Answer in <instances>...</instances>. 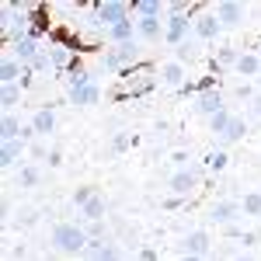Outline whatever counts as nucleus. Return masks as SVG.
Listing matches in <instances>:
<instances>
[{
  "label": "nucleus",
  "mask_w": 261,
  "mask_h": 261,
  "mask_svg": "<svg viewBox=\"0 0 261 261\" xmlns=\"http://www.w3.org/2000/svg\"><path fill=\"white\" fill-rule=\"evenodd\" d=\"M87 233H84V223L77 220H66V223H56L53 226V247L60 254H70V258H84L87 251Z\"/></svg>",
  "instance_id": "nucleus-1"
},
{
  "label": "nucleus",
  "mask_w": 261,
  "mask_h": 261,
  "mask_svg": "<svg viewBox=\"0 0 261 261\" xmlns=\"http://www.w3.org/2000/svg\"><path fill=\"white\" fill-rule=\"evenodd\" d=\"M157 81H161V70H157L153 63H140V66L125 70V73L119 77V84H122L119 98H140V94H146V91H153Z\"/></svg>",
  "instance_id": "nucleus-2"
},
{
  "label": "nucleus",
  "mask_w": 261,
  "mask_h": 261,
  "mask_svg": "<svg viewBox=\"0 0 261 261\" xmlns=\"http://www.w3.org/2000/svg\"><path fill=\"white\" fill-rule=\"evenodd\" d=\"M101 63H105V70L108 73H125V70H133V66H140V45L136 42H129V45H115V49H105V56H101Z\"/></svg>",
  "instance_id": "nucleus-3"
},
{
  "label": "nucleus",
  "mask_w": 261,
  "mask_h": 261,
  "mask_svg": "<svg viewBox=\"0 0 261 261\" xmlns=\"http://www.w3.org/2000/svg\"><path fill=\"white\" fill-rule=\"evenodd\" d=\"M133 18V4H125V0H101L94 4V21L101 24V32H108V28H115L122 21Z\"/></svg>",
  "instance_id": "nucleus-4"
},
{
  "label": "nucleus",
  "mask_w": 261,
  "mask_h": 261,
  "mask_svg": "<svg viewBox=\"0 0 261 261\" xmlns=\"http://www.w3.org/2000/svg\"><path fill=\"white\" fill-rule=\"evenodd\" d=\"M45 56H49V63H53V70H73V66H77V45L56 39V42L45 45Z\"/></svg>",
  "instance_id": "nucleus-5"
},
{
  "label": "nucleus",
  "mask_w": 261,
  "mask_h": 261,
  "mask_svg": "<svg viewBox=\"0 0 261 261\" xmlns=\"http://www.w3.org/2000/svg\"><path fill=\"white\" fill-rule=\"evenodd\" d=\"M188 35H195V32H192V18H164V42H167L171 49L185 45Z\"/></svg>",
  "instance_id": "nucleus-6"
},
{
  "label": "nucleus",
  "mask_w": 261,
  "mask_h": 261,
  "mask_svg": "<svg viewBox=\"0 0 261 261\" xmlns=\"http://www.w3.org/2000/svg\"><path fill=\"white\" fill-rule=\"evenodd\" d=\"M241 202L237 199H220L213 202V209H209V223H216V226H233V220L241 216Z\"/></svg>",
  "instance_id": "nucleus-7"
},
{
  "label": "nucleus",
  "mask_w": 261,
  "mask_h": 261,
  "mask_svg": "<svg viewBox=\"0 0 261 261\" xmlns=\"http://www.w3.org/2000/svg\"><path fill=\"white\" fill-rule=\"evenodd\" d=\"M7 53H11V56H14V60H18L21 66H24V70H28V66L39 60L45 49L39 45V39H32V35H28V39H18L14 45H11V49H7Z\"/></svg>",
  "instance_id": "nucleus-8"
},
{
  "label": "nucleus",
  "mask_w": 261,
  "mask_h": 261,
  "mask_svg": "<svg viewBox=\"0 0 261 261\" xmlns=\"http://www.w3.org/2000/svg\"><path fill=\"white\" fill-rule=\"evenodd\" d=\"M66 101H70L73 108H91V105L101 101V87L94 81L81 84V87H70V91H66Z\"/></svg>",
  "instance_id": "nucleus-9"
},
{
  "label": "nucleus",
  "mask_w": 261,
  "mask_h": 261,
  "mask_svg": "<svg viewBox=\"0 0 261 261\" xmlns=\"http://www.w3.org/2000/svg\"><path fill=\"white\" fill-rule=\"evenodd\" d=\"M192 32H195L202 42H216V35L223 32L216 11H205V14H199V18H192Z\"/></svg>",
  "instance_id": "nucleus-10"
},
{
  "label": "nucleus",
  "mask_w": 261,
  "mask_h": 261,
  "mask_svg": "<svg viewBox=\"0 0 261 261\" xmlns=\"http://www.w3.org/2000/svg\"><path fill=\"white\" fill-rule=\"evenodd\" d=\"M226 108V101H223V91L220 87H209V91H202L199 98H195V112L199 115H205V119H213L216 112H223Z\"/></svg>",
  "instance_id": "nucleus-11"
},
{
  "label": "nucleus",
  "mask_w": 261,
  "mask_h": 261,
  "mask_svg": "<svg viewBox=\"0 0 261 261\" xmlns=\"http://www.w3.org/2000/svg\"><path fill=\"white\" fill-rule=\"evenodd\" d=\"M167 185H171V195H181V199H188V195L195 192V185H199V171H192V167H188V171H174Z\"/></svg>",
  "instance_id": "nucleus-12"
},
{
  "label": "nucleus",
  "mask_w": 261,
  "mask_h": 261,
  "mask_svg": "<svg viewBox=\"0 0 261 261\" xmlns=\"http://www.w3.org/2000/svg\"><path fill=\"white\" fill-rule=\"evenodd\" d=\"M136 39H140V32H136V21H133V18L105 32V42H108L112 49H115V45H129V42H136Z\"/></svg>",
  "instance_id": "nucleus-13"
},
{
  "label": "nucleus",
  "mask_w": 261,
  "mask_h": 261,
  "mask_svg": "<svg viewBox=\"0 0 261 261\" xmlns=\"http://www.w3.org/2000/svg\"><path fill=\"white\" fill-rule=\"evenodd\" d=\"M213 11H216V18H220L223 28H237L244 21V4H237V0H220Z\"/></svg>",
  "instance_id": "nucleus-14"
},
{
  "label": "nucleus",
  "mask_w": 261,
  "mask_h": 261,
  "mask_svg": "<svg viewBox=\"0 0 261 261\" xmlns=\"http://www.w3.org/2000/svg\"><path fill=\"white\" fill-rule=\"evenodd\" d=\"M28 136H35L32 125L24 129L14 115H4V122H0V140H4V143H18V140H28Z\"/></svg>",
  "instance_id": "nucleus-15"
},
{
  "label": "nucleus",
  "mask_w": 261,
  "mask_h": 261,
  "mask_svg": "<svg viewBox=\"0 0 261 261\" xmlns=\"http://www.w3.org/2000/svg\"><path fill=\"white\" fill-rule=\"evenodd\" d=\"M181 247H185V254H195V258H205V251L213 247V241H209V233L205 230H192L185 241H181Z\"/></svg>",
  "instance_id": "nucleus-16"
},
{
  "label": "nucleus",
  "mask_w": 261,
  "mask_h": 261,
  "mask_svg": "<svg viewBox=\"0 0 261 261\" xmlns=\"http://www.w3.org/2000/svg\"><path fill=\"white\" fill-rule=\"evenodd\" d=\"M53 129H56V108L45 105V108L35 112V119H32V133H35V136H49Z\"/></svg>",
  "instance_id": "nucleus-17"
},
{
  "label": "nucleus",
  "mask_w": 261,
  "mask_h": 261,
  "mask_svg": "<svg viewBox=\"0 0 261 261\" xmlns=\"http://www.w3.org/2000/svg\"><path fill=\"white\" fill-rule=\"evenodd\" d=\"M161 84L164 87H185V63H178V60H167L161 66Z\"/></svg>",
  "instance_id": "nucleus-18"
},
{
  "label": "nucleus",
  "mask_w": 261,
  "mask_h": 261,
  "mask_svg": "<svg viewBox=\"0 0 261 261\" xmlns=\"http://www.w3.org/2000/svg\"><path fill=\"white\" fill-rule=\"evenodd\" d=\"M167 14V7L157 4V0H133V18L143 21V18H164Z\"/></svg>",
  "instance_id": "nucleus-19"
},
{
  "label": "nucleus",
  "mask_w": 261,
  "mask_h": 261,
  "mask_svg": "<svg viewBox=\"0 0 261 261\" xmlns=\"http://www.w3.org/2000/svg\"><path fill=\"white\" fill-rule=\"evenodd\" d=\"M237 73H241V77H247V81H258L261 56H258V53H241V60H237Z\"/></svg>",
  "instance_id": "nucleus-20"
},
{
  "label": "nucleus",
  "mask_w": 261,
  "mask_h": 261,
  "mask_svg": "<svg viewBox=\"0 0 261 261\" xmlns=\"http://www.w3.org/2000/svg\"><path fill=\"white\" fill-rule=\"evenodd\" d=\"M136 32H140L143 42H157V39H164V21L161 18H143V21H136Z\"/></svg>",
  "instance_id": "nucleus-21"
},
{
  "label": "nucleus",
  "mask_w": 261,
  "mask_h": 261,
  "mask_svg": "<svg viewBox=\"0 0 261 261\" xmlns=\"http://www.w3.org/2000/svg\"><path fill=\"white\" fill-rule=\"evenodd\" d=\"M21 77H24V66L7 53L4 63H0V81H4V84H21Z\"/></svg>",
  "instance_id": "nucleus-22"
},
{
  "label": "nucleus",
  "mask_w": 261,
  "mask_h": 261,
  "mask_svg": "<svg viewBox=\"0 0 261 261\" xmlns=\"http://www.w3.org/2000/svg\"><path fill=\"white\" fill-rule=\"evenodd\" d=\"M105 209H108V205H105V199H101V195H94V199L81 209L77 223H101V220H105Z\"/></svg>",
  "instance_id": "nucleus-23"
},
{
  "label": "nucleus",
  "mask_w": 261,
  "mask_h": 261,
  "mask_svg": "<svg viewBox=\"0 0 261 261\" xmlns=\"http://www.w3.org/2000/svg\"><path fill=\"white\" fill-rule=\"evenodd\" d=\"M21 157H24V140H18V143H4V150H0V164H4L7 171H11V167H18Z\"/></svg>",
  "instance_id": "nucleus-24"
},
{
  "label": "nucleus",
  "mask_w": 261,
  "mask_h": 261,
  "mask_svg": "<svg viewBox=\"0 0 261 261\" xmlns=\"http://www.w3.org/2000/svg\"><path fill=\"white\" fill-rule=\"evenodd\" d=\"M244 136H247V122H244L241 115H233V122H230V129H226V133L220 136V143H223V146H226V143H241Z\"/></svg>",
  "instance_id": "nucleus-25"
},
{
  "label": "nucleus",
  "mask_w": 261,
  "mask_h": 261,
  "mask_svg": "<svg viewBox=\"0 0 261 261\" xmlns=\"http://www.w3.org/2000/svg\"><path fill=\"white\" fill-rule=\"evenodd\" d=\"M18 101H21V87H18V84H4V91H0V105H4V115H11Z\"/></svg>",
  "instance_id": "nucleus-26"
},
{
  "label": "nucleus",
  "mask_w": 261,
  "mask_h": 261,
  "mask_svg": "<svg viewBox=\"0 0 261 261\" xmlns=\"http://www.w3.org/2000/svg\"><path fill=\"white\" fill-rule=\"evenodd\" d=\"M230 122H233V112L223 108V112H216V115L209 119V133H213V136H223V133L230 129Z\"/></svg>",
  "instance_id": "nucleus-27"
},
{
  "label": "nucleus",
  "mask_w": 261,
  "mask_h": 261,
  "mask_svg": "<svg viewBox=\"0 0 261 261\" xmlns=\"http://www.w3.org/2000/svg\"><path fill=\"white\" fill-rule=\"evenodd\" d=\"M226 164H230L226 150H209V153H205V171H213V174L226 171Z\"/></svg>",
  "instance_id": "nucleus-28"
},
{
  "label": "nucleus",
  "mask_w": 261,
  "mask_h": 261,
  "mask_svg": "<svg viewBox=\"0 0 261 261\" xmlns=\"http://www.w3.org/2000/svg\"><path fill=\"white\" fill-rule=\"evenodd\" d=\"M237 60H241V53H237L233 45H223L220 53H216V70H226V66L237 70Z\"/></svg>",
  "instance_id": "nucleus-29"
},
{
  "label": "nucleus",
  "mask_w": 261,
  "mask_h": 261,
  "mask_svg": "<svg viewBox=\"0 0 261 261\" xmlns=\"http://www.w3.org/2000/svg\"><path fill=\"white\" fill-rule=\"evenodd\" d=\"M241 209H244V216H258L261 220V192H247L241 199Z\"/></svg>",
  "instance_id": "nucleus-30"
},
{
  "label": "nucleus",
  "mask_w": 261,
  "mask_h": 261,
  "mask_svg": "<svg viewBox=\"0 0 261 261\" xmlns=\"http://www.w3.org/2000/svg\"><path fill=\"white\" fill-rule=\"evenodd\" d=\"M94 195H98V192H94V185H84V188H77V192H73V205H77V213H81V209H84L91 199H94Z\"/></svg>",
  "instance_id": "nucleus-31"
},
{
  "label": "nucleus",
  "mask_w": 261,
  "mask_h": 261,
  "mask_svg": "<svg viewBox=\"0 0 261 261\" xmlns=\"http://www.w3.org/2000/svg\"><path fill=\"white\" fill-rule=\"evenodd\" d=\"M133 143H136V136H133V133H115V136H112V150H115V153H125Z\"/></svg>",
  "instance_id": "nucleus-32"
},
{
  "label": "nucleus",
  "mask_w": 261,
  "mask_h": 261,
  "mask_svg": "<svg viewBox=\"0 0 261 261\" xmlns=\"http://www.w3.org/2000/svg\"><path fill=\"white\" fill-rule=\"evenodd\" d=\"M39 167H35V164H24V167H21V185H24V188H35V185H39Z\"/></svg>",
  "instance_id": "nucleus-33"
},
{
  "label": "nucleus",
  "mask_w": 261,
  "mask_h": 261,
  "mask_svg": "<svg viewBox=\"0 0 261 261\" xmlns=\"http://www.w3.org/2000/svg\"><path fill=\"white\" fill-rule=\"evenodd\" d=\"M84 233H87V241H105V233H108V223H84Z\"/></svg>",
  "instance_id": "nucleus-34"
},
{
  "label": "nucleus",
  "mask_w": 261,
  "mask_h": 261,
  "mask_svg": "<svg viewBox=\"0 0 261 261\" xmlns=\"http://www.w3.org/2000/svg\"><path fill=\"white\" fill-rule=\"evenodd\" d=\"M192 157H188V153H185V150H174V153H171V164H174V171H188V167H192Z\"/></svg>",
  "instance_id": "nucleus-35"
},
{
  "label": "nucleus",
  "mask_w": 261,
  "mask_h": 261,
  "mask_svg": "<svg viewBox=\"0 0 261 261\" xmlns=\"http://www.w3.org/2000/svg\"><path fill=\"white\" fill-rule=\"evenodd\" d=\"M98 261H122V251L115 244H105V251L98 254Z\"/></svg>",
  "instance_id": "nucleus-36"
},
{
  "label": "nucleus",
  "mask_w": 261,
  "mask_h": 261,
  "mask_svg": "<svg viewBox=\"0 0 261 261\" xmlns=\"http://www.w3.org/2000/svg\"><path fill=\"white\" fill-rule=\"evenodd\" d=\"M45 164H49V167H63V153L60 150H49V161Z\"/></svg>",
  "instance_id": "nucleus-37"
},
{
  "label": "nucleus",
  "mask_w": 261,
  "mask_h": 261,
  "mask_svg": "<svg viewBox=\"0 0 261 261\" xmlns=\"http://www.w3.org/2000/svg\"><path fill=\"white\" fill-rule=\"evenodd\" d=\"M32 157H35V161H49V150H45V146H39V143H35V146H32Z\"/></svg>",
  "instance_id": "nucleus-38"
},
{
  "label": "nucleus",
  "mask_w": 261,
  "mask_h": 261,
  "mask_svg": "<svg viewBox=\"0 0 261 261\" xmlns=\"http://www.w3.org/2000/svg\"><path fill=\"white\" fill-rule=\"evenodd\" d=\"M181 202H185L181 195H167V199H164V209H178Z\"/></svg>",
  "instance_id": "nucleus-39"
},
{
  "label": "nucleus",
  "mask_w": 261,
  "mask_h": 261,
  "mask_svg": "<svg viewBox=\"0 0 261 261\" xmlns=\"http://www.w3.org/2000/svg\"><path fill=\"white\" fill-rule=\"evenodd\" d=\"M237 94H241V98H251V101H254V87H251V84H241V87H237Z\"/></svg>",
  "instance_id": "nucleus-40"
},
{
  "label": "nucleus",
  "mask_w": 261,
  "mask_h": 261,
  "mask_svg": "<svg viewBox=\"0 0 261 261\" xmlns=\"http://www.w3.org/2000/svg\"><path fill=\"white\" fill-rule=\"evenodd\" d=\"M39 220V216H35V213H32V209H24V213H21V223H24V226H32V223Z\"/></svg>",
  "instance_id": "nucleus-41"
},
{
  "label": "nucleus",
  "mask_w": 261,
  "mask_h": 261,
  "mask_svg": "<svg viewBox=\"0 0 261 261\" xmlns=\"http://www.w3.org/2000/svg\"><path fill=\"white\" fill-rule=\"evenodd\" d=\"M140 261H157V251H150V247H143V251H140Z\"/></svg>",
  "instance_id": "nucleus-42"
},
{
  "label": "nucleus",
  "mask_w": 261,
  "mask_h": 261,
  "mask_svg": "<svg viewBox=\"0 0 261 261\" xmlns=\"http://www.w3.org/2000/svg\"><path fill=\"white\" fill-rule=\"evenodd\" d=\"M251 108H254V115H261V94H254V101H251Z\"/></svg>",
  "instance_id": "nucleus-43"
},
{
  "label": "nucleus",
  "mask_w": 261,
  "mask_h": 261,
  "mask_svg": "<svg viewBox=\"0 0 261 261\" xmlns=\"http://www.w3.org/2000/svg\"><path fill=\"white\" fill-rule=\"evenodd\" d=\"M181 261H202V258H195V254H181Z\"/></svg>",
  "instance_id": "nucleus-44"
},
{
  "label": "nucleus",
  "mask_w": 261,
  "mask_h": 261,
  "mask_svg": "<svg viewBox=\"0 0 261 261\" xmlns=\"http://www.w3.org/2000/svg\"><path fill=\"white\" fill-rule=\"evenodd\" d=\"M233 261H254V258H251V254H237Z\"/></svg>",
  "instance_id": "nucleus-45"
},
{
  "label": "nucleus",
  "mask_w": 261,
  "mask_h": 261,
  "mask_svg": "<svg viewBox=\"0 0 261 261\" xmlns=\"http://www.w3.org/2000/svg\"><path fill=\"white\" fill-rule=\"evenodd\" d=\"M254 84H258V87H261V73H258V81H254Z\"/></svg>",
  "instance_id": "nucleus-46"
},
{
  "label": "nucleus",
  "mask_w": 261,
  "mask_h": 261,
  "mask_svg": "<svg viewBox=\"0 0 261 261\" xmlns=\"http://www.w3.org/2000/svg\"><path fill=\"white\" fill-rule=\"evenodd\" d=\"M258 244H261V230H258Z\"/></svg>",
  "instance_id": "nucleus-47"
},
{
  "label": "nucleus",
  "mask_w": 261,
  "mask_h": 261,
  "mask_svg": "<svg viewBox=\"0 0 261 261\" xmlns=\"http://www.w3.org/2000/svg\"><path fill=\"white\" fill-rule=\"evenodd\" d=\"M73 261H84V258H73Z\"/></svg>",
  "instance_id": "nucleus-48"
},
{
  "label": "nucleus",
  "mask_w": 261,
  "mask_h": 261,
  "mask_svg": "<svg viewBox=\"0 0 261 261\" xmlns=\"http://www.w3.org/2000/svg\"><path fill=\"white\" fill-rule=\"evenodd\" d=\"M258 56H261V53H258Z\"/></svg>",
  "instance_id": "nucleus-49"
}]
</instances>
